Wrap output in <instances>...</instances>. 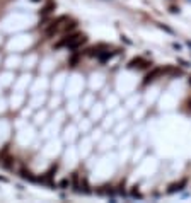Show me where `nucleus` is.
Returning <instances> with one entry per match:
<instances>
[{
    "label": "nucleus",
    "instance_id": "nucleus-1",
    "mask_svg": "<svg viewBox=\"0 0 191 203\" xmlns=\"http://www.w3.org/2000/svg\"><path fill=\"white\" fill-rule=\"evenodd\" d=\"M150 67V62L145 58H142V56H135V58H132L128 62V68H138V70H145V68H148Z\"/></svg>",
    "mask_w": 191,
    "mask_h": 203
},
{
    "label": "nucleus",
    "instance_id": "nucleus-2",
    "mask_svg": "<svg viewBox=\"0 0 191 203\" xmlns=\"http://www.w3.org/2000/svg\"><path fill=\"white\" fill-rule=\"evenodd\" d=\"M164 72H165V70L162 68V67H154V68H152V70L148 72L145 77H143V85H148L150 82H154L155 79H159L162 74H164Z\"/></svg>",
    "mask_w": 191,
    "mask_h": 203
},
{
    "label": "nucleus",
    "instance_id": "nucleus-3",
    "mask_svg": "<svg viewBox=\"0 0 191 203\" xmlns=\"http://www.w3.org/2000/svg\"><path fill=\"white\" fill-rule=\"evenodd\" d=\"M186 186H188V177H183V179H179V181H176V183H171L169 188H167V193H169V195L179 193V191H183Z\"/></svg>",
    "mask_w": 191,
    "mask_h": 203
},
{
    "label": "nucleus",
    "instance_id": "nucleus-4",
    "mask_svg": "<svg viewBox=\"0 0 191 203\" xmlns=\"http://www.w3.org/2000/svg\"><path fill=\"white\" fill-rule=\"evenodd\" d=\"M75 36H77V33H68V34H65V36H63L62 39L55 44V48H68V44L74 41Z\"/></svg>",
    "mask_w": 191,
    "mask_h": 203
},
{
    "label": "nucleus",
    "instance_id": "nucleus-5",
    "mask_svg": "<svg viewBox=\"0 0 191 203\" xmlns=\"http://www.w3.org/2000/svg\"><path fill=\"white\" fill-rule=\"evenodd\" d=\"M85 43H87V36H85V34H79L77 33V36L74 38V41L68 44V48L70 50H77L79 46H82V44H85Z\"/></svg>",
    "mask_w": 191,
    "mask_h": 203
},
{
    "label": "nucleus",
    "instance_id": "nucleus-6",
    "mask_svg": "<svg viewBox=\"0 0 191 203\" xmlns=\"http://www.w3.org/2000/svg\"><path fill=\"white\" fill-rule=\"evenodd\" d=\"M118 53H120V50H113V51H99V55L96 56V58H99L101 62H106V60L113 58V56H116Z\"/></svg>",
    "mask_w": 191,
    "mask_h": 203
},
{
    "label": "nucleus",
    "instance_id": "nucleus-7",
    "mask_svg": "<svg viewBox=\"0 0 191 203\" xmlns=\"http://www.w3.org/2000/svg\"><path fill=\"white\" fill-rule=\"evenodd\" d=\"M70 185H74L75 191H80V174H79V171H75V173L72 174V181H70Z\"/></svg>",
    "mask_w": 191,
    "mask_h": 203
},
{
    "label": "nucleus",
    "instance_id": "nucleus-8",
    "mask_svg": "<svg viewBox=\"0 0 191 203\" xmlns=\"http://www.w3.org/2000/svg\"><path fill=\"white\" fill-rule=\"evenodd\" d=\"M21 176L24 177V179H27V181H39V177L33 176V173H29V171H26V169L21 171Z\"/></svg>",
    "mask_w": 191,
    "mask_h": 203
},
{
    "label": "nucleus",
    "instance_id": "nucleus-9",
    "mask_svg": "<svg viewBox=\"0 0 191 203\" xmlns=\"http://www.w3.org/2000/svg\"><path fill=\"white\" fill-rule=\"evenodd\" d=\"M75 27H77V22L75 21H68V19H67V24L63 26V31H65V33H70V31H74Z\"/></svg>",
    "mask_w": 191,
    "mask_h": 203
},
{
    "label": "nucleus",
    "instance_id": "nucleus-10",
    "mask_svg": "<svg viewBox=\"0 0 191 203\" xmlns=\"http://www.w3.org/2000/svg\"><path fill=\"white\" fill-rule=\"evenodd\" d=\"M53 9H55V4H53V2H50L48 5H44V7H43V10H41L39 14H41V15H48V14H51V10H53Z\"/></svg>",
    "mask_w": 191,
    "mask_h": 203
},
{
    "label": "nucleus",
    "instance_id": "nucleus-11",
    "mask_svg": "<svg viewBox=\"0 0 191 203\" xmlns=\"http://www.w3.org/2000/svg\"><path fill=\"white\" fill-rule=\"evenodd\" d=\"M68 186H70V181H68V179H67V177H65V179H62V181H60V188H62V189H67V188H68Z\"/></svg>",
    "mask_w": 191,
    "mask_h": 203
},
{
    "label": "nucleus",
    "instance_id": "nucleus-12",
    "mask_svg": "<svg viewBox=\"0 0 191 203\" xmlns=\"http://www.w3.org/2000/svg\"><path fill=\"white\" fill-rule=\"evenodd\" d=\"M177 63H181V65H183L184 68H189V67H191V63H189V62H186V60H183V58H177Z\"/></svg>",
    "mask_w": 191,
    "mask_h": 203
},
{
    "label": "nucleus",
    "instance_id": "nucleus-13",
    "mask_svg": "<svg viewBox=\"0 0 191 203\" xmlns=\"http://www.w3.org/2000/svg\"><path fill=\"white\" fill-rule=\"evenodd\" d=\"M159 27H161V29H164L165 33H169V34H174V31L171 29V27H167V26H164V24H159Z\"/></svg>",
    "mask_w": 191,
    "mask_h": 203
},
{
    "label": "nucleus",
    "instance_id": "nucleus-14",
    "mask_svg": "<svg viewBox=\"0 0 191 203\" xmlns=\"http://www.w3.org/2000/svg\"><path fill=\"white\" fill-rule=\"evenodd\" d=\"M77 62H79V55H74L72 58H70V65H72V67L77 65Z\"/></svg>",
    "mask_w": 191,
    "mask_h": 203
},
{
    "label": "nucleus",
    "instance_id": "nucleus-15",
    "mask_svg": "<svg viewBox=\"0 0 191 203\" xmlns=\"http://www.w3.org/2000/svg\"><path fill=\"white\" fill-rule=\"evenodd\" d=\"M169 10L173 12V14H177V12H179V7H174L173 5V7H169Z\"/></svg>",
    "mask_w": 191,
    "mask_h": 203
},
{
    "label": "nucleus",
    "instance_id": "nucleus-16",
    "mask_svg": "<svg viewBox=\"0 0 191 203\" xmlns=\"http://www.w3.org/2000/svg\"><path fill=\"white\" fill-rule=\"evenodd\" d=\"M173 46H174V50H177V51L181 50V44L179 43H173Z\"/></svg>",
    "mask_w": 191,
    "mask_h": 203
},
{
    "label": "nucleus",
    "instance_id": "nucleus-17",
    "mask_svg": "<svg viewBox=\"0 0 191 203\" xmlns=\"http://www.w3.org/2000/svg\"><path fill=\"white\" fill-rule=\"evenodd\" d=\"M186 104H188V109L191 111V99H188V103H186Z\"/></svg>",
    "mask_w": 191,
    "mask_h": 203
},
{
    "label": "nucleus",
    "instance_id": "nucleus-18",
    "mask_svg": "<svg viewBox=\"0 0 191 203\" xmlns=\"http://www.w3.org/2000/svg\"><path fill=\"white\" fill-rule=\"evenodd\" d=\"M0 181H4V183H7V177H4V176H0Z\"/></svg>",
    "mask_w": 191,
    "mask_h": 203
},
{
    "label": "nucleus",
    "instance_id": "nucleus-19",
    "mask_svg": "<svg viewBox=\"0 0 191 203\" xmlns=\"http://www.w3.org/2000/svg\"><path fill=\"white\" fill-rule=\"evenodd\" d=\"M186 44H188V46L191 48V39H188V41H186Z\"/></svg>",
    "mask_w": 191,
    "mask_h": 203
},
{
    "label": "nucleus",
    "instance_id": "nucleus-20",
    "mask_svg": "<svg viewBox=\"0 0 191 203\" xmlns=\"http://www.w3.org/2000/svg\"><path fill=\"white\" fill-rule=\"evenodd\" d=\"M188 82H189V85H191V77H189V79H188Z\"/></svg>",
    "mask_w": 191,
    "mask_h": 203
},
{
    "label": "nucleus",
    "instance_id": "nucleus-21",
    "mask_svg": "<svg viewBox=\"0 0 191 203\" xmlns=\"http://www.w3.org/2000/svg\"><path fill=\"white\" fill-rule=\"evenodd\" d=\"M33 2H41V0H33Z\"/></svg>",
    "mask_w": 191,
    "mask_h": 203
}]
</instances>
